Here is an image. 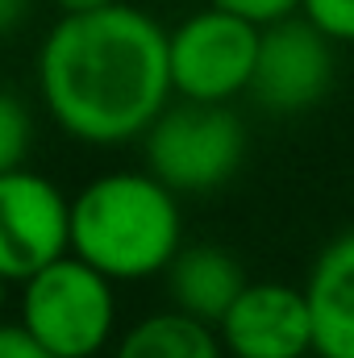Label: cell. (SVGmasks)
<instances>
[{
  "mask_svg": "<svg viewBox=\"0 0 354 358\" xmlns=\"http://www.w3.org/2000/svg\"><path fill=\"white\" fill-rule=\"evenodd\" d=\"M167 34L125 0L59 17L38 50V92L55 125L88 146L142 138L176 96Z\"/></svg>",
  "mask_w": 354,
  "mask_h": 358,
  "instance_id": "1",
  "label": "cell"
},
{
  "mask_svg": "<svg viewBox=\"0 0 354 358\" xmlns=\"http://www.w3.org/2000/svg\"><path fill=\"white\" fill-rule=\"evenodd\" d=\"M183 250L179 196L150 171H108L71 200V255L113 283L150 279Z\"/></svg>",
  "mask_w": 354,
  "mask_h": 358,
  "instance_id": "2",
  "label": "cell"
},
{
  "mask_svg": "<svg viewBox=\"0 0 354 358\" xmlns=\"http://www.w3.org/2000/svg\"><path fill=\"white\" fill-rule=\"evenodd\" d=\"M146 171L176 196H204L225 187L246 159V125L229 104L176 100L142 134Z\"/></svg>",
  "mask_w": 354,
  "mask_h": 358,
  "instance_id": "3",
  "label": "cell"
},
{
  "mask_svg": "<svg viewBox=\"0 0 354 358\" xmlns=\"http://www.w3.org/2000/svg\"><path fill=\"white\" fill-rule=\"evenodd\" d=\"M21 325L55 358H96L117 325L113 279L63 255L21 283Z\"/></svg>",
  "mask_w": 354,
  "mask_h": 358,
  "instance_id": "4",
  "label": "cell"
},
{
  "mask_svg": "<svg viewBox=\"0 0 354 358\" xmlns=\"http://www.w3.org/2000/svg\"><path fill=\"white\" fill-rule=\"evenodd\" d=\"M259 38H263L259 25H250L246 17L225 13L217 4L183 17L167 34L176 96L204 100V104H229L234 96L250 92Z\"/></svg>",
  "mask_w": 354,
  "mask_h": 358,
  "instance_id": "5",
  "label": "cell"
},
{
  "mask_svg": "<svg viewBox=\"0 0 354 358\" xmlns=\"http://www.w3.org/2000/svg\"><path fill=\"white\" fill-rule=\"evenodd\" d=\"M71 250V200L29 167L0 176V279L25 283Z\"/></svg>",
  "mask_w": 354,
  "mask_h": 358,
  "instance_id": "6",
  "label": "cell"
},
{
  "mask_svg": "<svg viewBox=\"0 0 354 358\" xmlns=\"http://www.w3.org/2000/svg\"><path fill=\"white\" fill-rule=\"evenodd\" d=\"M334 46L309 17H288L267 25L259 38V59H255V80L250 96L259 100V108L292 117L304 113L313 104H321L334 80H338V59Z\"/></svg>",
  "mask_w": 354,
  "mask_h": 358,
  "instance_id": "7",
  "label": "cell"
},
{
  "mask_svg": "<svg viewBox=\"0 0 354 358\" xmlns=\"http://www.w3.org/2000/svg\"><path fill=\"white\" fill-rule=\"evenodd\" d=\"M229 358H309L313 350V313L304 287L259 279L246 283L242 296L217 325Z\"/></svg>",
  "mask_w": 354,
  "mask_h": 358,
  "instance_id": "8",
  "label": "cell"
},
{
  "mask_svg": "<svg viewBox=\"0 0 354 358\" xmlns=\"http://www.w3.org/2000/svg\"><path fill=\"white\" fill-rule=\"evenodd\" d=\"M317 358H354V229L330 238L304 279Z\"/></svg>",
  "mask_w": 354,
  "mask_h": 358,
  "instance_id": "9",
  "label": "cell"
},
{
  "mask_svg": "<svg viewBox=\"0 0 354 358\" xmlns=\"http://www.w3.org/2000/svg\"><path fill=\"white\" fill-rule=\"evenodd\" d=\"M163 275H167L171 308L204 321V325H221L229 304L250 283L246 271H242V259L225 246H213V242L183 246Z\"/></svg>",
  "mask_w": 354,
  "mask_h": 358,
  "instance_id": "10",
  "label": "cell"
},
{
  "mask_svg": "<svg viewBox=\"0 0 354 358\" xmlns=\"http://www.w3.org/2000/svg\"><path fill=\"white\" fill-rule=\"evenodd\" d=\"M113 358H229L217 325H204L179 308L150 313L134 329H125Z\"/></svg>",
  "mask_w": 354,
  "mask_h": 358,
  "instance_id": "11",
  "label": "cell"
},
{
  "mask_svg": "<svg viewBox=\"0 0 354 358\" xmlns=\"http://www.w3.org/2000/svg\"><path fill=\"white\" fill-rule=\"evenodd\" d=\"M29 146H34V117H29V104H25L17 92L0 88V176L25 167Z\"/></svg>",
  "mask_w": 354,
  "mask_h": 358,
  "instance_id": "12",
  "label": "cell"
},
{
  "mask_svg": "<svg viewBox=\"0 0 354 358\" xmlns=\"http://www.w3.org/2000/svg\"><path fill=\"white\" fill-rule=\"evenodd\" d=\"M300 17H309L330 42H354V0H304Z\"/></svg>",
  "mask_w": 354,
  "mask_h": 358,
  "instance_id": "13",
  "label": "cell"
},
{
  "mask_svg": "<svg viewBox=\"0 0 354 358\" xmlns=\"http://www.w3.org/2000/svg\"><path fill=\"white\" fill-rule=\"evenodd\" d=\"M217 8H225V13H238V17H246L250 25H275V21H288V17H296L300 13V4L304 0H213Z\"/></svg>",
  "mask_w": 354,
  "mask_h": 358,
  "instance_id": "14",
  "label": "cell"
},
{
  "mask_svg": "<svg viewBox=\"0 0 354 358\" xmlns=\"http://www.w3.org/2000/svg\"><path fill=\"white\" fill-rule=\"evenodd\" d=\"M0 358H55L21 321L17 325H4L0 321Z\"/></svg>",
  "mask_w": 354,
  "mask_h": 358,
  "instance_id": "15",
  "label": "cell"
},
{
  "mask_svg": "<svg viewBox=\"0 0 354 358\" xmlns=\"http://www.w3.org/2000/svg\"><path fill=\"white\" fill-rule=\"evenodd\" d=\"M29 13H34V0H0V38L13 34Z\"/></svg>",
  "mask_w": 354,
  "mask_h": 358,
  "instance_id": "16",
  "label": "cell"
},
{
  "mask_svg": "<svg viewBox=\"0 0 354 358\" xmlns=\"http://www.w3.org/2000/svg\"><path fill=\"white\" fill-rule=\"evenodd\" d=\"M108 4H121V0H55V8L63 17H84V13H100Z\"/></svg>",
  "mask_w": 354,
  "mask_h": 358,
  "instance_id": "17",
  "label": "cell"
},
{
  "mask_svg": "<svg viewBox=\"0 0 354 358\" xmlns=\"http://www.w3.org/2000/svg\"><path fill=\"white\" fill-rule=\"evenodd\" d=\"M0 313H4V279H0Z\"/></svg>",
  "mask_w": 354,
  "mask_h": 358,
  "instance_id": "18",
  "label": "cell"
}]
</instances>
